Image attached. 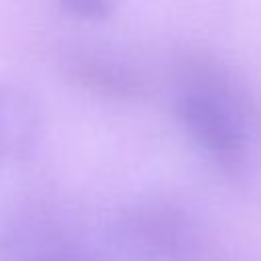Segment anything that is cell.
<instances>
[{
	"label": "cell",
	"instance_id": "6",
	"mask_svg": "<svg viewBox=\"0 0 261 261\" xmlns=\"http://www.w3.org/2000/svg\"><path fill=\"white\" fill-rule=\"evenodd\" d=\"M63 10L82 20H102L112 14L118 0H57Z\"/></svg>",
	"mask_w": 261,
	"mask_h": 261
},
{
	"label": "cell",
	"instance_id": "5",
	"mask_svg": "<svg viewBox=\"0 0 261 261\" xmlns=\"http://www.w3.org/2000/svg\"><path fill=\"white\" fill-rule=\"evenodd\" d=\"M18 245L24 247L14 251L8 261H94L71 243L49 232H41V237L35 234L20 239Z\"/></svg>",
	"mask_w": 261,
	"mask_h": 261
},
{
	"label": "cell",
	"instance_id": "3",
	"mask_svg": "<svg viewBox=\"0 0 261 261\" xmlns=\"http://www.w3.org/2000/svg\"><path fill=\"white\" fill-rule=\"evenodd\" d=\"M61 69L82 90L116 102H128L149 94V75L128 55L100 47L75 45L61 57Z\"/></svg>",
	"mask_w": 261,
	"mask_h": 261
},
{
	"label": "cell",
	"instance_id": "2",
	"mask_svg": "<svg viewBox=\"0 0 261 261\" xmlns=\"http://www.w3.org/2000/svg\"><path fill=\"white\" fill-rule=\"evenodd\" d=\"M112 239L141 261H186L200 245V228L179 202L145 198L120 210Z\"/></svg>",
	"mask_w": 261,
	"mask_h": 261
},
{
	"label": "cell",
	"instance_id": "1",
	"mask_svg": "<svg viewBox=\"0 0 261 261\" xmlns=\"http://www.w3.org/2000/svg\"><path fill=\"white\" fill-rule=\"evenodd\" d=\"M173 112L192 145L228 177H243L261 141V102L224 55L190 47L171 67Z\"/></svg>",
	"mask_w": 261,
	"mask_h": 261
},
{
	"label": "cell",
	"instance_id": "4",
	"mask_svg": "<svg viewBox=\"0 0 261 261\" xmlns=\"http://www.w3.org/2000/svg\"><path fill=\"white\" fill-rule=\"evenodd\" d=\"M43 133V112L24 90L0 84V157L27 155Z\"/></svg>",
	"mask_w": 261,
	"mask_h": 261
}]
</instances>
